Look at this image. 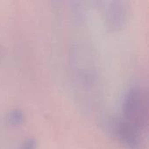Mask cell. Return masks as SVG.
<instances>
[{
  "instance_id": "3",
  "label": "cell",
  "mask_w": 149,
  "mask_h": 149,
  "mask_svg": "<svg viewBox=\"0 0 149 149\" xmlns=\"http://www.w3.org/2000/svg\"><path fill=\"white\" fill-rule=\"evenodd\" d=\"M23 120H24L23 113L18 110L12 111L9 114V121L12 125H15V126L20 125V124L23 123Z\"/></svg>"
},
{
  "instance_id": "1",
  "label": "cell",
  "mask_w": 149,
  "mask_h": 149,
  "mask_svg": "<svg viewBox=\"0 0 149 149\" xmlns=\"http://www.w3.org/2000/svg\"><path fill=\"white\" fill-rule=\"evenodd\" d=\"M124 114L126 116L125 121L140 131L147 125V106L141 92L132 90L128 93L124 103Z\"/></svg>"
},
{
  "instance_id": "4",
  "label": "cell",
  "mask_w": 149,
  "mask_h": 149,
  "mask_svg": "<svg viewBox=\"0 0 149 149\" xmlns=\"http://www.w3.org/2000/svg\"><path fill=\"white\" fill-rule=\"evenodd\" d=\"M23 149H35V142L33 140H29L24 146Z\"/></svg>"
},
{
  "instance_id": "2",
  "label": "cell",
  "mask_w": 149,
  "mask_h": 149,
  "mask_svg": "<svg viewBox=\"0 0 149 149\" xmlns=\"http://www.w3.org/2000/svg\"><path fill=\"white\" fill-rule=\"evenodd\" d=\"M141 132L127 121L120 122L117 127V137L128 149H141L142 141Z\"/></svg>"
}]
</instances>
